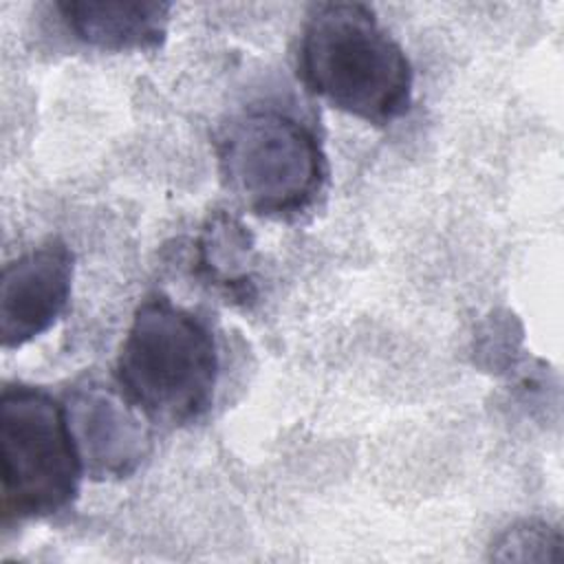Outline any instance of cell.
Instances as JSON below:
<instances>
[{"label":"cell","instance_id":"6da1fadb","mask_svg":"<svg viewBox=\"0 0 564 564\" xmlns=\"http://www.w3.org/2000/svg\"><path fill=\"white\" fill-rule=\"evenodd\" d=\"M297 77L315 97L372 126H388L412 106V64L361 2L311 7L297 44Z\"/></svg>","mask_w":564,"mask_h":564},{"label":"cell","instance_id":"7a4b0ae2","mask_svg":"<svg viewBox=\"0 0 564 564\" xmlns=\"http://www.w3.org/2000/svg\"><path fill=\"white\" fill-rule=\"evenodd\" d=\"M220 357L214 333L167 295L145 297L121 341L115 383L148 421L181 427L214 403Z\"/></svg>","mask_w":564,"mask_h":564},{"label":"cell","instance_id":"3957f363","mask_svg":"<svg viewBox=\"0 0 564 564\" xmlns=\"http://www.w3.org/2000/svg\"><path fill=\"white\" fill-rule=\"evenodd\" d=\"M218 165L229 192L256 216L295 220L324 192L328 161L315 130L278 108H249L218 134Z\"/></svg>","mask_w":564,"mask_h":564},{"label":"cell","instance_id":"277c9868","mask_svg":"<svg viewBox=\"0 0 564 564\" xmlns=\"http://www.w3.org/2000/svg\"><path fill=\"white\" fill-rule=\"evenodd\" d=\"M84 463L64 401L7 383L0 394V494L4 524L66 511L79 496Z\"/></svg>","mask_w":564,"mask_h":564},{"label":"cell","instance_id":"5b68a950","mask_svg":"<svg viewBox=\"0 0 564 564\" xmlns=\"http://www.w3.org/2000/svg\"><path fill=\"white\" fill-rule=\"evenodd\" d=\"M62 401L88 478L121 480L141 467L152 449L150 421L117 386L86 377Z\"/></svg>","mask_w":564,"mask_h":564},{"label":"cell","instance_id":"8992f818","mask_svg":"<svg viewBox=\"0 0 564 564\" xmlns=\"http://www.w3.org/2000/svg\"><path fill=\"white\" fill-rule=\"evenodd\" d=\"M75 273L70 247L51 236L11 260L0 280V339L4 350L22 348L64 315Z\"/></svg>","mask_w":564,"mask_h":564},{"label":"cell","instance_id":"52a82bcc","mask_svg":"<svg viewBox=\"0 0 564 564\" xmlns=\"http://www.w3.org/2000/svg\"><path fill=\"white\" fill-rule=\"evenodd\" d=\"M53 7L77 42L110 53L159 48L172 11L156 0H59Z\"/></svg>","mask_w":564,"mask_h":564},{"label":"cell","instance_id":"ba28073f","mask_svg":"<svg viewBox=\"0 0 564 564\" xmlns=\"http://www.w3.org/2000/svg\"><path fill=\"white\" fill-rule=\"evenodd\" d=\"M196 275L238 304L256 300V240L249 227L231 212L207 216L194 242Z\"/></svg>","mask_w":564,"mask_h":564},{"label":"cell","instance_id":"9c48e42d","mask_svg":"<svg viewBox=\"0 0 564 564\" xmlns=\"http://www.w3.org/2000/svg\"><path fill=\"white\" fill-rule=\"evenodd\" d=\"M564 538L560 527L546 520H518L502 529L489 546L496 562H560Z\"/></svg>","mask_w":564,"mask_h":564}]
</instances>
